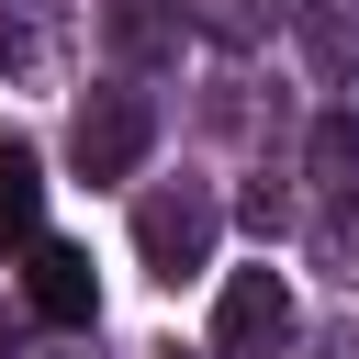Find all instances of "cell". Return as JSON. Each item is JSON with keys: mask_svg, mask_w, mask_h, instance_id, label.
I'll list each match as a JSON object with an SVG mask.
<instances>
[{"mask_svg": "<svg viewBox=\"0 0 359 359\" xmlns=\"http://www.w3.org/2000/svg\"><path fill=\"white\" fill-rule=\"evenodd\" d=\"M213 236H224V202H213L202 180H157V191L135 202V258H146L157 280H191V269L213 258Z\"/></svg>", "mask_w": 359, "mask_h": 359, "instance_id": "6da1fadb", "label": "cell"}, {"mask_svg": "<svg viewBox=\"0 0 359 359\" xmlns=\"http://www.w3.org/2000/svg\"><path fill=\"white\" fill-rule=\"evenodd\" d=\"M146 135H157L146 90H90L79 123H67V157H79V180H123V168L146 157Z\"/></svg>", "mask_w": 359, "mask_h": 359, "instance_id": "7a4b0ae2", "label": "cell"}, {"mask_svg": "<svg viewBox=\"0 0 359 359\" xmlns=\"http://www.w3.org/2000/svg\"><path fill=\"white\" fill-rule=\"evenodd\" d=\"M280 337H292V292H280V269H236L224 303H213V348H224V359H269Z\"/></svg>", "mask_w": 359, "mask_h": 359, "instance_id": "3957f363", "label": "cell"}, {"mask_svg": "<svg viewBox=\"0 0 359 359\" xmlns=\"http://www.w3.org/2000/svg\"><path fill=\"white\" fill-rule=\"evenodd\" d=\"M22 303H34L45 325H90V314H101V269H90V247L34 236V258H22Z\"/></svg>", "mask_w": 359, "mask_h": 359, "instance_id": "277c9868", "label": "cell"}, {"mask_svg": "<svg viewBox=\"0 0 359 359\" xmlns=\"http://www.w3.org/2000/svg\"><path fill=\"white\" fill-rule=\"evenodd\" d=\"M34 213H45V168L22 135H0V247H34Z\"/></svg>", "mask_w": 359, "mask_h": 359, "instance_id": "5b68a950", "label": "cell"}, {"mask_svg": "<svg viewBox=\"0 0 359 359\" xmlns=\"http://www.w3.org/2000/svg\"><path fill=\"white\" fill-rule=\"evenodd\" d=\"M101 34H112V56H168L180 45V0H101Z\"/></svg>", "mask_w": 359, "mask_h": 359, "instance_id": "8992f818", "label": "cell"}, {"mask_svg": "<svg viewBox=\"0 0 359 359\" xmlns=\"http://www.w3.org/2000/svg\"><path fill=\"white\" fill-rule=\"evenodd\" d=\"M303 45L325 79H359V0H303Z\"/></svg>", "mask_w": 359, "mask_h": 359, "instance_id": "52a82bcc", "label": "cell"}, {"mask_svg": "<svg viewBox=\"0 0 359 359\" xmlns=\"http://www.w3.org/2000/svg\"><path fill=\"white\" fill-rule=\"evenodd\" d=\"M314 180H325V191H359V123H348V112L314 123Z\"/></svg>", "mask_w": 359, "mask_h": 359, "instance_id": "ba28073f", "label": "cell"}, {"mask_svg": "<svg viewBox=\"0 0 359 359\" xmlns=\"http://www.w3.org/2000/svg\"><path fill=\"white\" fill-rule=\"evenodd\" d=\"M269 22H280V0H202V34L213 45H258Z\"/></svg>", "mask_w": 359, "mask_h": 359, "instance_id": "9c48e42d", "label": "cell"}]
</instances>
